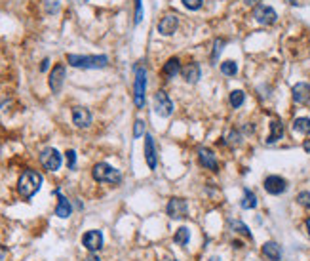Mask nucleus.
Instances as JSON below:
<instances>
[{
	"label": "nucleus",
	"mask_w": 310,
	"mask_h": 261,
	"mask_svg": "<svg viewBox=\"0 0 310 261\" xmlns=\"http://www.w3.org/2000/svg\"><path fill=\"white\" fill-rule=\"evenodd\" d=\"M181 73H183V79L187 80L189 84H196L200 80V77H202V71H200L198 63H189Z\"/></svg>",
	"instance_id": "17"
},
{
	"label": "nucleus",
	"mask_w": 310,
	"mask_h": 261,
	"mask_svg": "<svg viewBox=\"0 0 310 261\" xmlns=\"http://www.w3.org/2000/svg\"><path fill=\"white\" fill-rule=\"evenodd\" d=\"M221 73H223L224 77H234V75L238 73V65H236L232 59L223 61V63H221Z\"/></svg>",
	"instance_id": "25"
},
{
	"label": "nucleus",
	"mask_w": 310,
	"mask_h": 261,
	"mask_svg": "<svg viewBox=\"0 0 310 261\" xmlns=\"http://www.w3.org/2000/svg\"><path fill=\"white\" fill-rule=\"evenodd\" d=\"M177 73H181V61L177 57H170L162 67V75L172 79V77H177Z\"/></svg>",
	"instance_id": "18"
},
{
	"label": "nucleus",
	"mask_w": 310,
	"mask_h": 261,
	"mask_svg": "<svg viewBox=\"0 0 310 261\" xmlns=\"http://www.w3.org/2000/svg\"><path fill=\"white\" fill-rule=\"evenodd\" d=\"M232 227H234V231H236V233H240V235H244V236H246V238H251L250 229H248V227L244 225L242 221H234Z\"/></svg>",
	"instance_id": "28"
},
{
	"label": "nucleus",
	"mask_w": 310,
	"mask_h": 261,
	"mask_svg": "<svg viewBox=\"0 0 310 261\" xmlns=\"http://www.w3.org/2000/svg\"><path fill=\"white\" fill-rule=\"evenodd\" d=\"M198 160H200V164L204 166V168H207V170H211V172H217V170H219V162H217V158L211 149H206V147L200 149Z\"/></svg>",
	"instance_id": "12"
},
{
	"label": "nucleus",
	"mask_w": 310,
	"mask_h": 261,
	"mask_svg": "<svg viewBox=\"0 0 310 261\" xmlns=\"http://www.w3.org/2000/svg\"><path fill=\"white\" fill-rule=\"evenodd\" d=\"M263 185H265V191L268 194H274V197L287 191V181H285L284 177H280V175H268Z\"/></svg>",
	"instance_id": "9"
},
{
	"label": "nucleus",
	"mask_w": 310,
	"mask_h": 261,
	"mask_svg": "<svg viewBox=\"0 0 310 261\" xmlns=\"http://www.w3.org/2000/svg\"><path fill=\"white\" fill-rule=\"evenodd\" d=\"M253 18L261 25H274L276 19H278V14L274 12V8H270L267 4H259L253 10Z\"/></svg>",
	"instance_id": "7"
},
{
	"label": "nucleus",
	"mask_w": 310,
	"mask_h": 261,
	"mask_svg": "<svg viewBox=\"0 0 310 261\" xmlns=\"http://www.w3.org/2000/svg\"><path fill=\"white\" fill-rule=\"evenodd\" d=\"M244 2H246L248 6H259V2H261V0H244Z\"/></svg>",
	"instance_id": "35"
},
{
	"label": "nucleus",
	"mask_w": 310,
	"mask_h": 261,
	"mask_svg": "<svg viewBox=\"0 0 310 261\" xmlns=\"http://www.w3.org/2000/svg\"><path fill=\"white\" fill-rule=\"evenodd\" d=\"M145 160L150 170H156L158 166V157H156V147H154V140L152 136H145Z\"/></svg>",
	"instance_id": "14"
},
{
	"label": "nucleus",
	"mask_w": 310,
	"mask_h": 261,
	"mask_svg": "<svg viewBox=\"0 0 310 261\" xmlns=\"http://www.w3.org/2000/svg\"><path fill=\"white\" fill-rule=\"evenodd\" d=\"M291 96H293V101L295 103H308L310 101V84L306 82H299V84H295L291 90Z\"/></svg>",
	"instance_id": "15"
},
{
	"label": "nucleus",
	"mask_w": 310,
	"mask_h": 261,
	"mask_svg": "<svg viewBox=\"0 0 310 261\" xmlns=\"http://www.w3.org/2000/svg\"><path fill=\"white\" fill-rule=\"evenodd\" d=\"M84 261H101V259H99V255H95V253H90V255H88Z\"/></svg>",
	"instance_id": "34"
},
{
	"label": "nucleus",
	"mask_w": 310,
	"mask_h": 261,
	"mask_svg": "<svg viewBox=\"0 0 310 261\" xmlns=\"http://www.w3.org/2000/svg\"><path fill=\"white\" fill-rule=\"evenodd\" d=\"M48 63H50V59H44L42 65H40V71H46V69H48Z\"/></svg>",
	"instance_id": "36"
},
{
	"label": "nucleus",
	"mask_w": 310,
	"mask_h": 261,
	"mask_svg": "<svg viewBox=\"0 0 310 261\" xmlns=\"http://www.w3.org/2000/svg\"><path fill=\"white\" fill-rule=\"evenodd\" d=\"M306 233H308V236H310V218L306 219Z\"/></svg>",
	"instance_id": "38"
},
{
	"label": "nucleus",
	"mask_w": 310,
	"mask_h": 261,
	"mask_svg": "<svg viewBox=\"0 0 310 261\" xmlns=\"http://www.w3.org/2000/svg\"><path fill=\"white\" fill-rule=\"evenodd\" d=\"M40 187H42V175L38 174V172H35V170L23 172L18 181V192L25 201H29L35 192L40 191Z\"/></svg>",
	"instance_id": "1"
},
{
	"label": "nucleus",
	"mask_w": 310,
	"mask_h": 261,
	"mask_svg": "<svg viewBox=\"0 0 310 261\" xmlns=\"http://www.w3.org/2000/svg\"><path fill=\"white\" fill-rule=\"evenodd\" d=\"M65 155H67V166H69V170H74V166H76V153L72 149H69Z\"/></svg>",
	"instance_id": "30"
},
{
	"label": "nucleus",
	"mask_w": 310,
	"mask_h": 261,
	"mask_svg": "<svg viewBox=\"0 0 310 261\" xmlns=\"http://www.w3.org/2000/svg\"><path fill=\"white\" fill-rule=\"evenodd\" d=\"M244 101H246V94H244L242 90H234V92H230V105H232L234 109L242 107Z\"/></svg>",
	"instance_id": "26"
},
{
	"label": "nucleus",
	"mask_w": 310,
	"mask_h": 261,
	"mask_svg": "<svg viewBox=\"0 0 310 261\" xmlns=\"http://www.w3.org/2000/svg\"><path fill=\"white\" fill-rule=\"evenodd\" d=\"M297 202L301 204L302 208L310 210V192H308V191H302V192H299V194H297Z\"/></svg>",
	"instance_id": "27"
},
{
	"label": "nucleus",
	"mask_w": 310,
	"mask_h": 261,
	"mask_svg": "<svg viewBox=\"0 0 310 261\" xmlns=\"http://www.w3.org/2000/svg\"><path fill=\"white\" fill-rule=\"evenodd\" d=\"M4 257H6V248H2V246H0V261L4 259Z\"/></svg>",
	"instance_id": "37"
},
{
	"label": "nucleus",
	"mask_w": 310,
	"mask_h": 261,
	"mask_svg": "<svg viewBox=\"0 0 310 261\" xmlns=\"http://www.w3.org/2000/svg\"><path fill=\"white\" fill-rule=\"evenodd\" d=\"M143 19V4L141 0H135V23H139Z\"/></svg>",
	"instance_id": "32"
},
{
	"label": "nucleus",
	"mask_w": 310,
	"mask_h": 261,
	"mask_svg": "<svg viewBox=\"0 0 310 261\" xmlns=\"http://www.w3.org/2000/svg\"><path fill=\"white\" fill-rule=\"evenodd\" d=\"M209 261H221V259H219V257H211Z\"/></svg>",
	"instance_id": "39"
},
{
	"label": "nucleus",
	"mask_w": 310,
	"mask_h": 261,
	"mask_svg": "<svg viewBox=\"0 0 310 261\" xmlns=\"http://www.w3.org/2000/svg\"><path fill=\"white\" fill-rule=\"evenodd\" d=\"M263 255L270 261H280V257H282V248L276 242H265L263 244Z\"/></svg>",
	"instance_id": "20"
},
{
	"label": "nucleus",
	"mask_w": 310,
	"mask_h": 261,
	"mask_svg": "<svg viewBox=\"0 0 310 261\" xmlns=\"http://www.w3.org/2000/svg\"><path fill=\"white\" fill-rule=\"evenodd\" d=\"M170 261H177V259H170Z\"/></svg>",
	"instance_id": "41"
},
{
	"label": "nucleus",
	"mask_w": 310,
	"mask_h": 261,
	"mask_svg": "<svg viewBox=\"0 0 310 261\" xmlns=\"http://www.w3.org/2000/svg\"><path fill=\"white\" fill-rule=\"evenodd\" d=\"M143 134H145V122L135 120V126H133V138H141Z\"/></svg>",
	"instance_id": "31"
},
{
	"label": "nucleus",
	"mask_w": 310,
	"mask_h": 261,
	"mask_svg": "<svg viewBox=\"0 0 310 261\" xmlns=\"http://www.w3.org/2000/svg\"><path fill=\"white\" fill-rule=\"evenodd\" d=\"M282 138H284V124L278 118H274V120L270 122V136L267 138V143H276Z\"/></svg>",
	"instance_id": "21"
},
{
	"label": "nucleus",
	"mask_w": 310,
	"mask_h": 261,
	"mask_svg": "<svg viewBox=\"0 0 310 261\" xmlns=\"http://www.w3.org/2000/svg\"><path fill=\"white\" fill-rule=\"evenodd\" d=\"M55 194L59 197V202H57V206H55V216L61 219H65V218H69L70 216V212H72V208H70V202L61 194L59 191H55Z\"/></svg>",
	"instance_id": "19"
},
{
	"label": "nucleus",
	"mask_w": 310,
	"mask_h": 261,
	"mask_svg": "<svg viewBox=\"0 0 310 261\" xmlns=\"http://www.w3.org/2000/svg\"><path fill=\"white\" fill-rule=\"evenodd\" d=\"M189 240H190V231L187 227H179L175 231V235H173V242L177 244V246H187Z\"/></svg>",
	"instance_id": "22"
},
{
	"label": "nucleus",
	"mask_w": 310,
	"mask_h": 261,
	"mask_svg": "<svg viewBox=\"0 0 310 261\" xmlns=\"http://www.w3.org/2000/svg\"><path fill=\"white\" fill-rule=\"evenodd\" d=\"M189 214V204L183 199H172L168 202V216L173 219H185Z\"/></svg>",
	"instance_id": "10"
},
{
	"label": "nucleus",
	"mask_w": 310,
	"mask_h": 261,
	"mask_svg": "<svg viewBox=\"0 0 310 261\" xmlns=\"http://www.w3.org/2000/svg\"><path fill=\"white\" fill-rule=\"evenodd\" d=\"M82 244H84V248L90 250L92 253H95L97 250H101V248H103V235H101V231H97V229L88 231L86 235L82 236Z\"/></svg>",
	"instance_id": "8"
},
{
	"label": "nucleus",
	"mask_w": 310,
	"mask_h": 261,
	"mask_svg": "<svg viewBox=\"0 0 310 261\" xmlns=\"http://www.w3.org/2000/svg\"><path fill=\"white\" fill-rule=\"evenodd\" d=\"M179 25V18L177 16H166V18L160 19V23H158V33L164 36H170L175 33V29Z\"/></svg>",
	"instance_id": "16"
},
{
	"label": "nucleus",
	"mask_w": 310,
	"mask_h": 261,
	"mask_svg": "<svg viewBox=\"0 0 310 261\" xmlns=\"http://www.w3.org/2000/svg\"><path fill=\"white\" fill-rule=\"evenodd\" d=\"M80 2H88V0H80Z\"/></svg>",
	"instance_id": "40"
},
{
	"label": "nucleus",
	"mask_w": 310,
	"mask_h": 261,
	"mask_svg": "<svg viewBox=\"0 0 310 261\" xmlns=\"http://www.w3.org/2000/svg\"><path fill=\"white\" fill-rule=\"evenodd\" d=\"M61 162H63V158H61L57 149L48 147L40 153V164H42V168L44 170H48V172H55V170H59Z\"/></svg>",
	"instance_id": "5"
},
{
	"label": "nucleus",
	"mask_w": 310,
	"mask_h": 261,
	"mask_svg": "<svg viewBox=\"0 0 310 261\" xmlns=\"http://www.w3.org/2000/svg\"><path fill=\"white\" fill-rule=\"evenodd\" d=\"M181 2L185 8L192 10V12H194V10H200L202 8V4H204V0H181Z\"/></svg>",
	"instance_id": "29"
},
{
	"label": "nucleus",
	"mask_w": 310,
	"mask_h": 261,
	"mask_svg": "<svg viewBox=\"0 0 310 261\" xmlns=\"http://www.w3.org/2000/svg\"><path fill=\"white\" fill-rule=\"evenodd\" d=\"M240 206L244 210H253L257 206V197H255V192H251L250 189H246L244 191V199H242Z\"/></svg>",
	"instance_id": "24"
},
{
	"label": "nucleus",
	"mask_w": 310,
	"mask_h": 261,
	"mask_svg": "<svg viewBox=\"0 0 310 261\" xmlns=\"http://www.w3.org/2000/svg\"><path fill=\"white\" fill-rule=\"evenodd\" d=\"M72 122L76 128H88L92 124V113L86 107H74L72 109Z\"/></svg>",
	"instance_id": "13"
},
{
	"label": "nucleus",
	"mask_w": 310,
	"mask_h": 261,
	"mask_svg": "<svg viewBox=\"0 0 310 261\" xmlns=\"http://www.w3.org/2000/svg\"><path fill=\"white\" fill-rule=\"evenodd\" d=\"M92 175H94V179L97 183H111V185H118L122 181V174L116 170V168H112L111 164H107V162H99V164L94 166V170H92Z\"/></svg>",
	"instance_id": "3"
},
{
	"label": "nucleus",
	"mask_w": 310,
	"mask_h": 261,
	"mask_svg": "<svg viewBox=\"0 0 310 261\" xmlns=\"http://www.w3.org/2000/svg\"><path fill=\"white\" fill-rule=\"evenodd\" d=\"M63 82H65V65L57 63L50 73V88H52L53 94H59Z\"/></svg>",
	"instance_id": "11"
},
{
	"label": "nucleus",
	"mask_w": 310,
	"mask_h": 261,
	"mask_svg": "<svg viewBox=\"0 0 310 261\" xmlns=\"http://www.w3.org/2000/svg\"><path fill=\"white\" fill-rule=\"evenodd\" d=\"M70 67H76V69H103L109 63L107 55H74L69 53L67 55Z\"/></svg>",
	"instance_id": "2"
},
{
	"label": "nucleus",
	"mask_w": 310,
	"mask_h": 261,
	"mask_svg": "<svg viewBox=\"0 0 310 261\" xmlns=\"http://www.w3.org/2000/svg\"><path fill=\"white\" fill-rule=\"evenodd\" d=\"M135 82H133V103L137 109L145 105V90H146V69L145 65H135Z\"/></svg>",
	"instance_id": "4"
},
{
	"label": "nucleus",
	"mask_w": 310,
	"mask_h": 261,
	"mask_svg": "<svg viewBox=\"0 0 310 261\" xmlns=\"http://www.w3.org/2000/svg\"><path fill=\"white\" fill-rule=\"evenodd\" d=\"M221 46H224V42H223V40H215V46H213V48H215V50H213V55H211V59H213V61L217 59V55H219V52H221V50H223V48H221Z\"/></svg>",
	"instance_id": "33"
},
{
	"label": "nucleus",
	"mask_w": 310,
	"mask_h": 261,
	"mask_svg": "<svg viewBox=\"0 0 310 261\" xmlns=\"http://www.w3.org/2000/svg\"><path fill=\"white\" fill-rule=\"evenodd\" d=\"M152 105H154V111L156 114H160V116H170L173 113V101L170 99V96L166 94V92H156L154 94V99H152Z\"/></svg>",
	"instance_id": "6"
},
{
	"label": "nucleus",
	"mask_w": 310,
	"mask_h": 261,
	"mask_svg": "<svg viewBox=\"0 0 310 261\" xmlns=\"http://www.w3.org/2000/svg\"><path fill=\"white\" fill-rule=\"evenodd\" d=\"M293 130L302 134V136H308L310 134V118H306V116L295 118V122H293Z\"/></svg>",
	"instance_id": "23"
}]
</instances>
